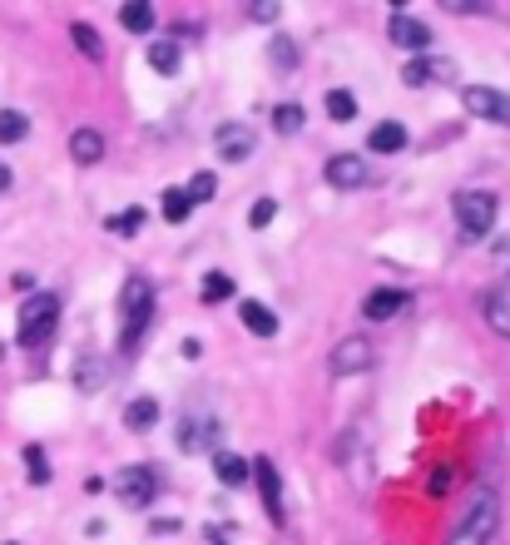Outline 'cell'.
Returning a JSON list of instances; mask_svg holds the SVG:
<instances>
[{"label":"cell","mask_w":510,"mask_h":545,"mask_svg":"<svg viewBox=\"0 0 510 545\" xmlns=\"http://www.w3.org/2000/svg\"><path fill=\"white\" fill-rule=\"evenodd\" d=\"M496 515H500L496 491H490V486H476V491L466 496L461 521L451 525L446 545H490V541H496Z\"/></svg>","instance_id":"1"},{"label":"cell","mask_w":510,"mask_h":545,"mask_svg":"<svg viewBox=\"0 0 510 545\" xmlns=\"http://www.w3.org/2000/svg\"><path fill=\"white\" fill-rule=\"evenodd\" d=\"M119 318H124V328H119V347H134L139 337L149 332V322H154V283L129 278L124 293H119Z\"/></svg>","instance_id":"2"},{"label":"cell","mask_w":510,"mask_h":545,"mask_svg":"<svg viewBox=\"0 0 510 545\" xmlns=\"http://www.w3.org/2000/svg\"><path fill=\"white\" fill-rule=\"evenodd\" d=\"M55 318H60V298H55V293H30V298L21 302L15 343L21 347H45L55 337Z\"/></svg>","instance_id":"3"},{"label":"cell","mask_w":510,"mask_h":545,"mask_svg":"<svg viewBox=\"0 0 510 545\" xmlns=\"http://www.w3.org/2000/svg\"><path fill=\"white\" fill-rule=\"evenodd\" d=\"M451 209H456V224L466 238H486L496 228V193H486V189H461L451 199Z\"/></svg>","instance_id":"4"},{"label":"cell","mask_w":510,"mask_h":545,"mask_svg":"<svg viewBox=\"0 0 510 545\" xmlns=\"http://www.w3.org/2000/svg\"><path fill=\"white\" fill-rule=\"evenodd\" d=\"M461 99H466V109H471L476 119L510 129V95H500L496 85H466V89H461Z\"/></svg>","instance_id":"5"},{"label":"cell","mask_w":510,"mask_h":545,"mask_svg":"<svg viewBox=\"0 0 510 545\" xmlns=\"http://www.w3.org/2000/svg\"><path fill=\"white\" fill-rule=\"evenodd\" d=\"M213 149H218L224 164H248V154L258 149V134L248 124H238V119H228V124L213 129Z\"/></svg>","instance_id":"6"},{"label":"cell","mask_w":510,"mask_h":545,"mask_svg":"<svg viewBox=\"0 0 510 545\" xmlns=\"http://www.w3.org/2000/svg\"><path fill=\"white\" fill-rule=\"evenodd\" d=\"M387 30H392V40L402 45L412 60H421L426 50H431V30H426L416 15H406V11H392V21H387Z\"/></svg>","instance_id":"7"},{"label":"cell","mask_w":510,"mask_h":545,"mask_svg":"<svg viewBox=\"0 0 510 545\" xmlns=\"http://www.w3.org/2000/svg\"><path fill=\"white\" fill-rule=\"evenodd\" d=\"M367 362H372L367 337H342V343L332 347V357H327L332 377H357V372H367Z\"/></svg>","instance_id":"8"},{"label":"cell","mask_w":510,"mask_h":545,"mask_svg":"<svg viewBox=\"0 0 510 545\" xmlns=\"http://www.w3.org/2000/svg\"><path fill=\"white\" fill-rule=\"evenodd\" d=\"M402 80L406 85H446V80H456V64L451 60H441V55H421V60H406V70H402Z\"/></svg>","instance_id":"9"},{"label":"cell","mask_w":510,"mask_h":545,"mask_svg":"<svg viewBox=\"0 0 510 545\" xmlns=\"http://www.w3.org/2000/svg\"><path fill=\"white\" fill-rule=\"evenodd\" d=\"M154 491H159V481H154L149 466H129L124 476H119V501L124 506H149Z\"/></svg>","instance_id":"10"},{"label":"cell","mask_w":510,"mask_h":545,"mask_svg":"<svg viewBox=\"0 0 510 545\" xmlns=\"http://www.w3.org/2000/svg\"><path fill=\"white\" fill-rule=\"evenodd\" d=\"M253 476H258V491H263V506H268V521L283 525V481H277V471L268 456L253 461Z\"/></svg>","instance_id":"11"},{"label":"cell","mask_w":510,"mask_h":545,"mask_svg":"<svg viewBox=\"0 0 510 545\" xmlns=\"http://www.w3.org/2000/svg\"><path fill=\"white\" fill-rule=\"evenodd\" d=\"M322 174H327L332 189H361V183H367V164H361L357 154H332V159L322 164Z\"/></svg>","instance_id":"12"},{"label":"cell","mask_w":510,"mask_h":545,"mask_svg":"<svg viewBox=\"0 0 510 545\" xmlns=\"http://www.w3.org/2000/svg\"><path fill=\"white\" fill-rule=\"evenodd\" d=\"M402 308H406V293L402 288H377V293H367V302H361L367 322H387V318H396Z\"/></svg>","instance_id":"13"},{"label":"cell","mask_w":510,"mask_h":545,"mask_svg":"<svg viewBox=\"0 0 510 545\" xmlns=\"http://www.w3.org/2000/svg\"><path fill=\"white\" fill-rule=\"evenodd\" d=\"M70 159L75 164H99L105 159V134H99V129H75V134H70Z\"/></svg>","instance_id":"14"},{"label":"cell","mask_w":510,"mask_h":545,"mask_svg":"<svg viewBox=\"0 0 510 545\" xmlns=\"http://www.w3.org/2000/svg\"><path fill=\"white\" fill-rule=\"evenodd\" d=\"M367 149H372V154H396V149H406V124H396V119H382V124L367 134Z\"/></svg>","instance_id":"15"},{"label":"cell","mask_w":510,"mask_h":545,"mask_svg":"<svg viewBox=\"0 0 510 545\" xmlns=\"http://www.w3.org/2000/svg\"><path fill=\"white\" fill-rule=\"evenodd\" d=\"M486 322L500 332V337H510V283H500V288L486 293Z\"/></svg>","instance_id":"16"},{"label":"cell","mask_w":510,"mask_h":545,"mask_svg":"<svg viewBox=\"0 0 510 545\" xmlns=\"http://www.w3.org/2000/svg\"><path fill=\"white\" fill-rule=\"evenodd\" d=\"M238 318H243V328L253 332V337H273V332H277L273 308H263V302H253V298H248L243 308H238Z\"/></svg>","instance_id":"17"},{"label":"cell","mask_w":510,"mask_h":545,"mask_svg":"<svg viewBox=\"0 0 510 545\" xmlns=\"http://www.w3.org/2000/svg\"><path fill=\"white\" fill-rule=\"evenodd\" d=\"M119 25H124L129 35H149L154 30V5L149 0H129L124 11H119Z\"/></svg>","instance_id":"18"},{"label":"cell","mask_w":510,"mask_h":545,"mask_svg":"<svg viewBox=\"0 0 510 545\" xmlns=\"http://www.w3.org/2000/svg\"><path fill=\"white\" fill-rule=\"evenodd\" d=\"M213 471H218V481L224 486H248V461L243 456H234V451H218V456H213Z\"/></svg>","instance_id":"19"},{"label":"cell","mask_w":510,"mask_h":545,"mask_svg":"<svg viewBox=\"0 0 510 545\" xmlns=\"http://www.w3.org/2000/svg\"><path fill=\"white\" fill-rule=\"evenodd\" d=\"M124 422L134 431H149L154 422H159V402H154V396H134V402H129V412H124Z\"/></svg>","instance_id":"20"},{"label":"cell","mask_w":510,"mask_h":545,"mask_svg":"<svg viewBox=\"0 0 510 545\" xmlns=\"http://www.w3.org/2000/svg\"><path fill=\"white\" fill-rule=\"evenodd\" d=\"M70 40L80 45V55H89V60H105V40H99V30H95V25L75 21V25H70Z\"/></svg>","instance_id":"21"},{"label":"cell","mask_w":510,"mask_h":545,"mask_svg":"<svg viewBox=\"0 0 510 545\" xmlns=\"http://www.w3.org/2000/svg\"><path fill=\"white\" fill-rule=\"evenodd\" d=\"M159 209H164V218H169V224H183V218L193 214V199H189V189H164Z\"/></svg>","instance_id":"22"},{"label":"cell","mask_w":510,"mask_h":545,"mask_svg":"<svg viewBox=\"0 0 510 545\" xmlns=\"http://www.w3.org/2000/svg\"><path fill=\"white\" fill-rule=\"evenodd\" d=\"M322 109H327L337 124H352L357 119V99L347 95V89H327V99H322Z\"/></svg>","instance_id":"23"},{"label":"cell","mask_w":510,"mask_h":545,"mask_svg":"<svg viewBox=\"0 0 510 545\" xmlns=\"http://www.w3.org/2000/svg\"><path fill=\"white\" fill-rule=\"evenodd\" d=\"M199 298L203 302H228V298H234V278H228V273H208L203 288H199Z\"/></svg>","instance_id":"24"},{"label":"cell","mask_w":510,"mask_h":545,"mask_svg":"<svg viewBox=\"0 0 510 545\" xmlns=\"http://www.w3.org/2000/svg\"><path fill=\"white\" fill-rule=\"evenodd\" d=\"M25 129H30V119H25L21 109H5V115H0V144H21Z\"/></svg>","instance_id":"25"},{"label":"cell","mask_w":510,"mask_h":545,"mask_svg":"<svg viewBox=\"0 0 510 545\" xmlns=\"http://www.w3.org/2000/svg\"><path fill=\"white\" fill-rule=\"evenodd\" d=\"M273 124H277V134H298V129H302V105H298V99L277 105L273 109Z\"/></svg>","instance_id":"26"},{"label":"cell","mask_w":510,"mask_h":545,"mask_svg":"<svg viewBox=\"0 0 510 545\" xmlns=\"http://www.w3.org/2000/svg\"><path fill=\"white\" fill-rule=\"evenodd\" d=\"M149 64L159 70V75H174V70H179V45H174V40L149 45Z\"/></svg>","instance_id":"27"},{"label":"cell","mask_w":510,"mask_h":545,"mask_svg":"<svg viewBox=\"0 0 510 545\" xmlns=\"http://www.w3.org/2000/svg\"><path fill=\"white\" fill-rule=\"evenodd\" d=\"M213 437V422H208V427H203V422H183V427H179V447L183 451H203V441H208Z\"/></svg>","instance_id":"28"},{"label":"cell","mask_w":510,"mask_h":545,"mask_svg":"<svg viewBox=\"0 0 510 545\" xmlns=\"http://www.w3.org/2000/svg\"><path fill=\"white\" fill-rule=\"evenodd\" d=\"M25 466H30V486H50V461L40 447H25Z\"/></svg>","instance_id":"29"},{"label":"cell","mask_w":510,"mask_h":545,"mask_svg":"<svg viewBox=\"0 0 510 545\" xmlns=\"http://www.w3.org/2000/svg\"><path fill=\"white\" fill-rule=\"evenodd\" d=\"M99 382H105L99 357H85V362H80V372H75V387H80V392H89V387H99Z\"/></svg>","instance_id":"30"},{"label":"cell","mask_w":510,"mask_h":545,"mask_svg":"<svg viewBox=\"0 0 510 545\" xmlns=\"http://www.w3.org/2000/svg\"><path fill=\"white\" fill-rule=\"evenodd\" d=\"M213 193H218V179H213L208 169H203V174H193V179H189V199H193V203H208Z\"/></svg>","instance_id":"31"},{"label":"cell","mask_w":510,"mask_h":545,"mask_svg":"<svg viewBox=\"0 0 510 545\" xmlns=\"http://www.w3.org/2000/svg\"><path fill=\"white\" fill-rule=\"evenodd\" d=\"M273 214H277V199H258L253 214H248V224H253V228H268V224H273Z\"/></svg>","instance_id":"32"},{"label":"cell","mask_w":510,"mask_h":545,"mask_svg":"<svg viewBox=\"0 0 510 545\" xmlns=\"http://www.w3.org/2000/svg\"><path fill=\"white\" fill-rule=\"evenodd\" d=\"M109 228H115V234H139V228H144V214H139V209L115 214V218H109Z\"/></svg>","instance_id":"33"},{"label":"cell","mask_w":510,"mask_h":545,"mask_svg":"<svg viewBox=\"0 0 510 545\" xmlns=\"http://www.w3.org/2000/svg\"><path fill=\"white\" fill-rule=\"evenodd\" d=\"M273 64H298V45L287 40V35H277V40H273Z\"/></svg>","instance_id":"34"},{"label":"cell","mask_w":510,"mask_h":545,"mask_svg":"<svg viewBox=\"0 0 510 545\" xmlns=\"http://www.w3.org/2000/svg\"><path fill=\"white\" fill-rule=\"evenodd\" d=\"M248 15H253V21H277V0H253V11H248Z\"/></svg>","instance_id":"35"},{"label":"cell","mask_w":510,"mask_h":545,"mask_svg":"<svg viewBox=\"0 0 510 545\" xmlns=\"http://www.w3.org/2000/svg\"><path fill=\"white\" fill-rule=\"evenodd\" d=\"M451 486V471H431V496H441Z\"/></svg>","instance_id":"36"},{"label":"cell","mask_w":510,"mask_h":545,"mask_svg":"<svg viewBox=\"0 0 510 545\" xmlns=\"http://www.w3.org/2000/svg\"><path fill=\"white\" fill-rule=\"evenodd\" d=\"M496 258H500V268H506V283H510V238H500V243H496Z\"/></svg>","instance_id":"37"},{"label":"cell","mask_w":510,"mask_h":545,"mask_svg":"<svg viewBox=\"0 0 510 545\" xmlns=\"http://www.w3.org/2000/svg\"><path fill=\"white\" fill-rule=\"evenodd\" d=\"M0 189H11V169L5 164H0Z\"/></svg>","instance_id":"38"}]
</instances>
